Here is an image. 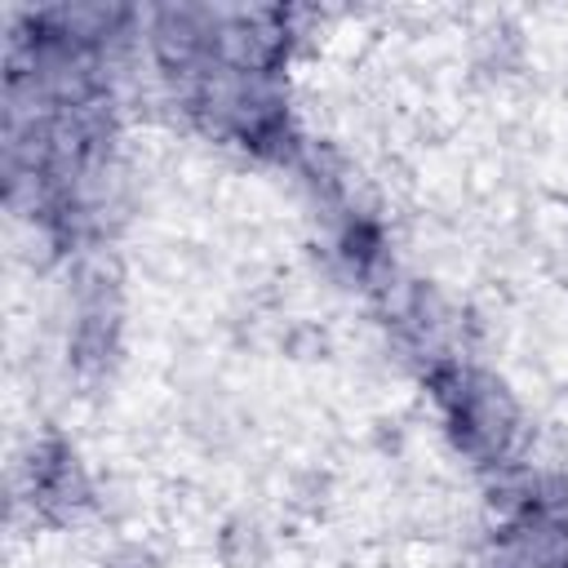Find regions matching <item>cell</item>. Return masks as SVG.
Masks as SVG:
<instances>
[{"instance_id": "obj_1", "label": "cell", "mask_w": 568, "mask_h": 568, "mask_svg": "<svg viewBox=\"0 0 568 568\" xmlns=\"http://www.w3.org/2000/svg\"><path fill=\"white\" fill-rule=\"evenodd\" d=\"M31 13L49 36H58V40L84 49V53L111 49L138 22V9L115 4V0H71V4H44V9H31Z\"/></svg>"}, {"instance_id": "obj_2", "label": "cell", "mask_w": 568, "mask_h": 568, "mask_svg": "<svg viewBox=\"0 0 568 568\" xmlns=\"http://www.w3.org/2000/svg\"><path fill=\"white\" fill-rule=\"evenodd\" d=\"M217 568H275V537L262 515L231 510L222 515L213 541H209Z\"/></svg>"}, {"instance_id": "obj_3", "label": "cell", "mask_w": 568, "mask_h": 568, "mask_svg": "<svg viewBox=\"0 0 568 568\" xmlns=\"http://www.w3.org/2000/svg\"><path fill=\"white\" fill-rule=\"evenodd\" d=\"M275 351L284 355V364H297V368H315V364H328L337 355V333L324 315H293L275 342Z\"/></svg>"}]
</instances>
